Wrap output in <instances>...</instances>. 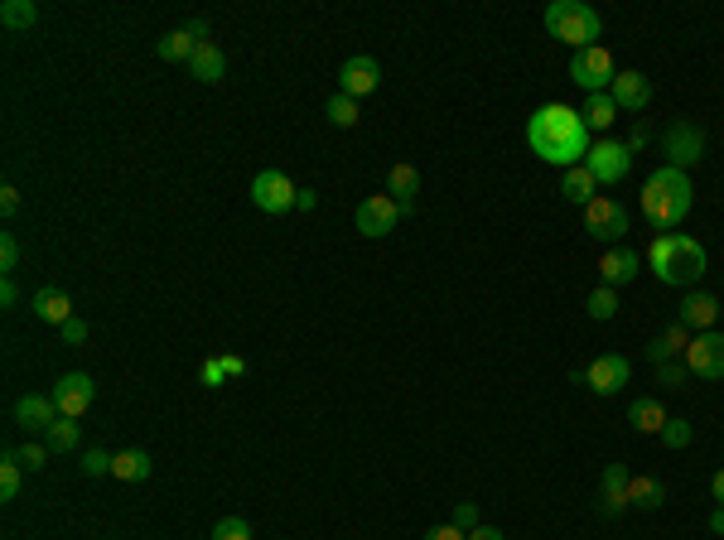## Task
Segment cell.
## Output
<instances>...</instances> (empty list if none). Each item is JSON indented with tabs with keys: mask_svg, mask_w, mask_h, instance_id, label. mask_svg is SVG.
Masks as SVG:
<instances>
[{
	"mask_svg": "<svg viewBox=\"0 0 724 540\" xmlns=\"http://www.w3.org/2000/svg\"><path fill=\"white\" fill-rule=\"evenodd\" d=\"M329 121H334V126H343V131H348V126H358L362 116H358V97H348V92H334V97H329Z\"/></svg>",
	"mask_w": 724,
	"mask_h": 540,
	"instance_id": "33",
	"label": "cell"
},
{
	"mask_svg": "<svg viewBox=\"0 0 724 540\" xmlns=\"http://www.w3.org/2000/svg\"><path fill=\"white\" fill-rule=\"evenodd\" d=\"M425 540H469V531H459V526L449 521V526H430V531H425Z\"/></svg>",
	"mask_w": 724,
	"mask_h": 540,
	"instance_id": "45",
	"label": "cell"
},
{
	"mask_svg": "<svg viewBox=\"0 0 724 540\" xmlns=\"http://www.w3.org/2000/svg\"><path fill=\"white\" fill-rule=\"evenodd\" d=\"M686 372L696 381H724V333H696L686 348Z\"/></svg>",
	"mask_w": 724,
	"mask_h": 540,
	"instance_id": "9",
	"label": "cell"
},
{
	"mask_svg": "<svg viewBox=\"0 0 724 540\" xmlns=\"http://www.w3.org/2000/svg\"><path fill=\"white\" fill-rule=\"evenodd\" d=\"M58 333H63V343H73V348H78V343H87V324H83V319H78V314H73L68 324L58 328Z\"/></svg>",
	"mask_w": 724,
	"mask_h": 540,
	"instance_id": "43",
	"label": "cell"
},
{
	"mask_svg": "<svg viewBox=\"0 0 724 540\" xmlns=\"http://www.w3.org/2000/svg\"><path fill=\"white\" fill-rule=\"evenodd\" d=\"M662 150H667L671 169H691V164L705 160V131L691 126V121H676V126L662 135Z\"/></svg>",
	"mask_w": 724,
	"mask_h": 540,
	"instance_id": "12",
	"label": "cell"
},
{
	"mask_svg": "<svg viewBox=\"0 0 724 540\" xmlns=\"http://www.w3.org/2000/svg\"><path fill=\"white\" fill-rule=\"evenodd\" d=\"M667 502V487L657 483V478H628V507H638V512H657Z\"/></svg>",
	"mask_w": 724,
	"mask_h": 540,
	"instance_id": "29",
	"label": "cell"
},
{
	"mask_svg": "<svg viewBox=\"0 0 724 540\" xmlns=\"http://www.w3.org/2000/svg\"><path fill=\"white\" fill-rule=\"evenodd\" d=\"M184 29H189V34H194L198 44H208V20H189V25H184Z\"/></svg>",
	"mask_w": 724,
	"mask_h": 540,
	"instance_id": "50",
	"label": "cell"
},
{
	"mask_svg": "<svg viewBox=\"0 0 724 540\" xmlns=\"http://www.w3.org/2000/svg\"><path fill=\"white\" fill-rule=\"evenodd\" d=\"M387 193H391V203L401 208V217L416 213V193H420V169L416 164H391Z\"/></svg>",
	"mask_w": 724,
	"mask_h": 540,
	"instance_id": "20",
	"label": "cell"
},
{
	"mask_svg": "<svg viewBox=\"0 0 724 540\" xmlns=\"http://www.w3.org/2000/svg\"><path fill=\"white\" fill-rule=\"evenodd\" d=\"M377 82H382V63L372 54H353L343 68H338V92H348V97L377 92Z\"/></svg>",
	"mask_w": 724,
	"mask_h": 540,
	"instance_id": "14",
	"label": "cell"
},
{
	"mask_svg": "<svg viewBox=\"0 0 724 540\" xmlns=\"http://www.w3.org/2000/svg\"><path fill=\"white\" fill-rule=\"evenodd\" d=\"M691 203H696V189H691L686 169H671V164L647 174L642 198H638L647 227H657V232H676V227L686 222V213H691Z\"/></svg>",
	"mask_w": 724,
	"mask_h": 540,
	"instance_id": "2",
	"label": "cell"
},
{
	"mask_svg": "<svg viewBox=\"0 0 724 540\" xmlns=\"http://www.w3.org/2000/svg\"><path fill=\"white\" fill-rule=\"evenodd\" d=\"M29 309H34L39 324H54V328H63L68 319H73V299L63 295V290H54V285L34 290V295H29Z\"/></svg>",
	"mask_w": 724,
	"mask_h": 540,
	"instance_id": "21",
	"label": "cell"
},
{
	"mask_svg": "<svg viewBox=\"0 0 724 540\" xmlns=\"http://www.w3.org/2000/svg\"><path fill=\"white\" fill-rule=\"evenodd\" d=\"M112 459H116V454L87 449V454H83V473H87V478H102V473H112Z\"/></svg>",
	"mask_w": 724,
	"mask_h": 540,
	"instance_id": "38",
	"label": "cell"
},
{
	"mask_svg": "<svg viewBox=\"0 0 724 540\" xmlns=\"http://www.w3.org/2000/svg\"><path fill=\"white\" fill-rule=\"evenodd\" d=\"M724 304L715 295H705V290H686V299H681V309H676V324L696 328V333H710V328L720 324Z\"/></svg>",
	"mask_w": 724,
	"mask_h": 540,
	"instance_id": "15",
	"label": "cell"
},
{
	"mask_svg": "<svg viewBox=\"0 0 724 540\" xmlns=\"http://www.w3.org/2000/svg\"><path fill=\"white\" fill-rule=\"evenodd\" d=\"M657 439H662L667 449H686V444L696 439V425H691L686 415H671L667 425H662V434H657Z\"/></svg>",
	"mask_w": 724,
	"mask_h": 540,
	"instance_id": "34",
	"label": "cell"
},
{
	"mask_svg": "<svg viewBox=\"0 0 724 540\" xmlns=\"http://www.w3.org/2000/svg\"><path fill=\"white\" fill-rule=\"evenodd\" d=\"M20 483H25V463L15 459V449L5 454V463H0V497L5 502H15L20 497Z\"/></svg>",
	"mask_w": 724,
	"mask_h": 540,
	"instance_id": "32",
	"label": "cell"
},
{
	"mask_svg": "<svg viewBox=\"0 0 724 540\" xmlns=\"http://www.w3.org/2000/svg\"><path fill=\"white\" fill-rule=\"evenodd\" d=\"M628 227H633L628 208H623L618 198H609V193H599V198L585 208V237H594V242L618 246L623 237H628Z\"/></svg>",
	"mask_w": 724,
	"mask_h": 540,
	"instance_id": "6",
	"label": "cell"
},
{
	"mask_svg": "<svg viewBox=\"0 0 724 540\" xmlns=\"http://www.w3.org/2000/svg\"><path fill=\"white\" fill-rule=\"evenodd\" d=\"M213 540H251V526L242 516H223V521L213 526Z\"/></svg>",
	"mask_w": 724,
	"mask_h": 540,
	"instance_id": "37",
	"label": "cell"
},
{
	"mask_svg": "<svg viewBox=\"0 0 724 540\" xmlns=\"http://www.w3.org/2000/svg\"><path fill=\"white\" fill-rule=\"evenodd\" d=\"M638 270H642V256L633 251V246H609V251L599 256V285L618 290V285L638 280Z\"/></svg>",
	"mask_w": 724,
	"mask_h": 540,
	"instance_id": "17",
	"label": "cell"
},
{
	"mask_svg": "<svg viewBox=\"0 0 724 540\" xmlns=\"http://www.w3.org/2000/svg\"><path fill=\"white\" fill-rule=\"evenodd\" d=\"M251 203L261 208V213H290L295 203H300V189L290 184V174H280V169H261L256 179H251Z\"/></svg>",
	"mask_w": 724,
	"mask_h": 540,
	"instance_id": "8",
	"label": "cell"
},
{
	"mask_svg": "<svg viewBox=\"0 0 724 540\" xmlns=\"http://www.w3.org/2000/svg\"><path fill=\"white\" fill-rule=\"evenodd\" d=\"M546 29H551V39L570 44V49L580 54V49H594V44H599L604 15H599L594 5H585V0H551V5H546Z\"/></svg>",
	"mask_w": 724,
	"mask_h": 540,
	"instance_id": "4",
	"label": "cell"
},
{
	"mask_svg": "<svg viewBox=\"0 0 724 540\" xmlns=\"http://www.w3.org/2000/svg\"><path fill=\"white\" fill-rule=\"evenodd\" d=\"M671 415L662 410V401L657 396H638V401L628 405V425L638 434H662V425H667Z\"/></svg>",
	"mask_w": 724,
	"mask_h": 540,
	"instance_id": "24",
	"label": "cell"
},
{
	"mask_svg": "<svg viewBox=\"0 0 724 540\" xmlns=\"http://www.w3.org/2000/svg\"><path fill=\"white\" fill-rule=\"evenodd\" d=\"M686 377H691V372H686V362H681V367H676V362H662V367H657V381H662V386H671V391H676V386H686Z\"/></svg>",
	"mask_w": 724,
	"mask_h": 540,
	"instance_id": "40",
	"label": "cell"
},
{
	"mask_svg": "<svg viewBox=\"0 0 724 540\" xmlns=\"http://www.w3.org/2000/svg\"><path fill=\"white\" fill-rule=\"evenodd\" d=\"M527 145L531 155H541L546 164H560V169H575V164H585L589 155V126L585 116L575 107H565V102H546V107L531 111L527 121Z\"/></svg>",
	"mask_w": 724,
	"mask_h": 540,
	"instance_id": "1",
	"label": "cell"
},
{
	"mask_svg": "<svg viewBox=\"0 0 724 540\" xmlns=\"http://www.w3.org/2000/svg\"><path fill=\"white\" fill-rule=\"evenodd\" d=\"M647 266L657 270V280L662 285H696L705 266H710V256H705V246L696 237H686V232H662L657 242L647 246Z\"/></svg>",
	"mask_w": 724,
	"mask_h": 540,
	"instance_id": "3",
	"label": "cell"
},
{
	"mask_svg": "<svg viewBox=\"0 0 724 540\" xmlns=\"http://www.w3.org/2000/svg\"><path fill=\"white\" fill-rule=\"evenodd\" d=\"M189 78L203 82V87H213V82H223V78H227V58H223V49H218L213 39L194 49V58H189Z\"/></svg>",
	"mask_w": 724,
	"mask_h": 540,
	"instance_id": "22",
	"label": "cell"
},
{
	"mask_svg": "<svg viewBox=\"0 0 724 540\" xmlns=\"http://www.w3.org/2000/svg\"><path fill=\"white\" fill-rule=\"evenodd\" d=\"M710 492H715V502H720V507H724V468H720V473H715V478H710Z\"/></svg>",
	"mask_w": 724,
	"mask_h": 540,
	"instance_id": "52",
	"label": "cell"
},
{
	"mask_svg": "<svg viewBox=\"0 0 724 540\" xmlns=\"http://www.w3.org/2000/svg\"><path fill=\"white\" fill-rule=\"evenodd\" d=\"M0 25L5 29H34L39 25V5H34V0H5V5H0Z\"/></svg>",
	"mask_w": 724,
	"mask_h": 540,
	"instance_id": "30",
	"label": "cell"
},
{
	"mask_svg": "<svg viewBox=\"0 0 724 540\" xmlns=\"http://www.w3.org/2000/svg\"><path fill=\"white\" fill-rule=\"evenodd\" d=\"M570 78H575V87H585V97H594V92H609L613 87L618 63H613V54L604 44H594V49H580V54L570 58Z\"/></svg>",
	"mask_w": 724,
	"mask_h": 540,
	"instance_id": "7",
	"label": "cell"
},
{
	"mask_svg": "<svg viewBox=\"0 0 724 540\" xmlns=\"http://www.w3.org/2000/svg\"><path fill=\"white\" fill-rule=\"evenodd\" d=\"M150 468H155V463H150L145 449H121V454L112 459V478H121V483H145Z\"/></svg>",
	"mask_w": 724,
	"mask_h": 540,
	"instance_id": "27",
	"label": "cell"
},
{
	"mask_svg": "<svg viewBox=\"0 0 724 540\" xmlns=\"http://www.w3.org/2000/svg\"><path fill=\"white\" fill-rule=\"evenodd\" d=\"M580 377H585V386L594 391V396H618V391L628 386V377H633V362L618 357V352H604V357L589 362Z\"/></svg>",
	"mask_w": 724,
	"mask_h": 540,
	"instance_id": "11",
	"label": "cell"
},
{
	"mask_svg": "<svg viewBox=\"0 0 724 540\" xmlns=\"http://www.w3.org/2000/svg\"><path fill=\"white\" fill-rule=\"evenodd\" d=\"M198 381H203V386H223V381H227V372H223V357H208V362L198 367Z\"/></svg>",
	"mask_w": 724,
	"mask_h": 540,
	"instance_id": "41",
	"label": "cell"
},
{
	"mask_svg": "<svg viewBox=\"0 0 724 540\" xmlns=\"http://www.w3.org/2000/svg\"><path fill=\"white\" fill-rule=\"evenodd\" d=\"M628 478H633V473H628L623 463H609V468L599 473V516L613 521V516L628 512Z\"/></svg>",
	"mask_w": 724,
	"mask_h": 540,
	"instance_id": "18",
	"label": "cell"
},
{
	"mask_svg": "<svg viewBox=\"0 0 724 540\" xmlns=\"http://www.w3.org/2000/svg\"><path fill=\"white\" fill-rule=\"evenodd\" d=\"M0 304H5V309H15V304H20V285H15V275H5V280H0Z\"/></svg>",
	"mask_w": 724,
	"mask_h": 540,
	"instance_id": "46",
	"label": "cell"
},
{
	"mask_svg": "<svg viewBox=\"0 0 724 540\" xmlns=\"http://www.w3.org/2000/svg\"><path fill=\"white\" fill-rule=\"evenodd\" d=\"M44 444H49V454H73L83 444V425L78 420H58L54 430L44 434Z\"/></svg>",
	"mask_w": 724,
	"mask_h": 540,
	"instance_id": "31",
	"label": "cell"
},
{
	"mask_svg": "<svg viewBox=\"0 0 724 540\" xmlns=\"http://www.w3.org/2000/svg\"><path fill=\"white\" fill-rule=\"evenodd\" d=\"M469 540H507L498 531V526H474V531H469Z\"/></svg>",
	"mask_w": 724,
	"mask_h": 540,
	"instance_id": "48",
	"label": "cell"
},
{
	"mask_svg": "<svg viewBox=\"0 0 724 540\" xmlns=\"http://www.w3.org/2000/svg\"><path fill=\"white\" fill-rule=\"evenodd\" d=\"M609 97L618 102V111H647V102H652V82H647V73H623L618 68V78H613Z\"/></svg>",
	"mask_w": 724,
	"mask_h": 540,
	"instance_id": "19",
	"label": "cell"
},
{
	"mask_svg": "<svg viewBox=\"0 0 724 540\" xmlns=\"http://www.w3.org/2000/svg\"><path fill=\"white\" fill-rule=\"evenodd\" d=\"M20 203H25V198H20V189H15V184H5V189H0V213H5V217L20 213Z\"/></svg>",
	"mask_w": 724,
	"mask_h": 540,
	"instance_id": "44",
	"label": "cell"
},
{
	"mask_svg": "<svg viewBox=\"0 0 724 540\" xmlns=\"http://www.w3.org/2000/svg\"><path fill=\"white\" fill-rule=\"evenodd\" d=\"M710 531H715V536H724V507H715V512H710Z\"/></svg>",
	"mask_w": 724,
	"mask_h": 540,
	"instance_id": "53",
	"label": "cell"
},
{
	"mask_svg": "<svg viewBox=\"0 0 724 540\" xmlns=\"http://www.w3.org/2000/svg\"><path fill=\"white\" fill-rule=\"evenodd\" d=\"M585 309H589V319H599V324H609L613 314H618V295H613L609 285H599L594 295L585 299Z\"/></svg>",
	"mask_w": 724,
	"mask_h": 540,
	"instance_id": "35",
	"label": "cell"
},
{
	"mask_svg": "<svg viewBox=\"0 0 724 540\" xmlns=\"http://www.w3.org/2000/svg\"><path fill=\"white\" fill-rule=\"evenodd\" d=\"M686 348H691V328H686V324H671V328H662V333L647 343V357L662 367V362H671V357H686Z\"/></svg>",
	"mask_w": 724,
	"mask_h": 540,
	"instance_id": "23",
	"label": "cell"
},
{
	"mask_svg": "<svg viewBox=\"0 0 724 540\" xmlns=\"http://www.w3.org/2000/svg\"><path fill=\"white\" fill-rule=\"evenodd\" d=\"M560 193H565V203H575V208H589V203L599 198V184H594V174H589L585 164H575V169H565V179H560Z\"/></svg>",
	"mask_w": 724,
	"mask_h": 540,
	"instance_id": "25",
	"label": "cell"
},
{
	"mask_svg": "<svg viewBox=\"0 0 724 540\" xmlns=\"http://www.w3.org/2000/svg\"><path fill=\"white\" fill-rule=\"evenodd\" d=\"M223 372H227V377H247V357H237V352H223Z\"/></svg>",
	"mask_w": 724,
	"mask_h": 540,
	"instance_id": "47",
	"label": "cell"
},
{
	"mask_svg": "<svg viewBox=\"0 0 724 540\" xmlns=\"http://www.w3.org/2000/svg\"><path fill=\"white\" fill-rule=\"evenodd\" d=\"M454 526H459V531L483 526V521H478V502H459V507H454Z\"/></svg>",
	"mask_w": 724,
	"mask_h": 540,
	"instance_id": "42",
	"label": "cell"
},
{
	"mask_svg": "<svg viewBox=\"0 0 724 540\" xmlns=\"http://www.w3.org/2000/svg\"><path fill=\"white\" fill-rule=\"evenodd\" d=\"M54 405H58V415L63 420H83L87 410H92V401H97V381L87 377V372H68V377H58L54 381Z\"/></svg>",
	"mask_w": 724,
	"mask_h": 540,
	"instance_id": "10",
	"label": "cell"
},
{
	"mask_svg": "<svg viewBox=\"0 0 724 540\" xmlns=\"http://www.w3.org/2000/svg\"><path fill=\"white\" fill-rule=\"evenodd\" d=\"M15 266H20V242H15V232H5L0 237V270L15 275Z\"/></svg>",
	"mask_w": 724,
	"mask_h": 540,
	"instance_id": "39",
	"label": "cell"
},
{
	"mask_svg": "<svg viewBox=\"0 0 724 540\" xmlns=\"http://www.w3.org/2000/svg\"><path fill=\"white\" fill-rule=\"evenodd\" d=\"M295 208H300V213H314V208H319V193H314V189H300V203H295Z\"/></svg>",
	"mask_w": 724,
	"mask_h": 540,
	"instance_id": "49",
	"label": "cell"
},
{
	"mask_svg": "<svg viewBox=\"0 0 724 540\" xmlns=\"http://www.w3.org/2000/svg\"><path fill=\"white\" fill-rule=\"evenodd\" d=\"M353 222H358L362 237H391L396 232V222H401V208L391 203V193H372V198H362L358 213H353Z\"/></svg>",
	"mask_w": 724,
	"mask_h": 540,
	"instance_id": "13",
	"label": "cell"
},
{
	"mask_svg": "<svg viewBox=\"0 0 724 540\" xmlns=\"http://www.w3.org/2000/svg\"><path fill=\"white\" fill-rule=\"evenodd\" d=\"M580 116H585L589 131H613V121H618V102H613L609 92H594V97H585V107H580Z\"/></svg>",
	"mask_w": 724,
	"mask_h": 540,
	"instance_id": "26",
	"label": "cell"
},
{
	"mask_svg": "<svg viewBox=\"0 0 724 540\" xmlns=\"http://www.w3.org/2000/svg\"><path fill=\"white\" fill-rule=\"evenodd\" d=\"M198 49V39L189 34V29H169V34H160L155 39V54L165 58V63H189Z\"/></svg>",
	"mask_w": 724,
	"mask_h": 540,
	"instance_id": "28",
	"label": "cell"
},
{
	"mask_svg": "<svg viewBox=\"0 0 724 540\" xmlns=\"http://www.w3.org/2000/svg\"><path fill=\"white\" fill-rule=\"evenodd\" d=\"M15 459L25 463L29 473H39V468L49 463V444H44V439H29V444H20V449H15Z\"/></svg>",
	"mask_w": 724,
	"mask_h": 540,
	"instance_id": "36",
	"label": "cell"
},
{
	"mask_svg": "<svg viewBox=\"0 0 724 540\" xmlns=\"http://www.w3.org/2000/svg\"><path fill=\"white\" fill-rule=\"evenodd\" d=\"M642 145H647V126H638V131H633V135H628V150H633V155H638V150H642Z\"/></svg>",
	"mask_w": 724,
	"mask_h": 540,
	"instance_id": "51",
	"label": "cell"
},
{
	"mask_svg": "<svg viewBox=\"0 0 724 540\" xmlns=\"http://www.w3.org/2000/svg\"><path fill=\"white\" fill-rule=\"evenodd\" d=\"M58 420H63V415H58L54 396H20V401H15V425L29 430V434H39V439L54 430Z\"/></svg>",
	"mask_w": 724,
	"mask_h": 540,
	"instance_id": "16",
	"label": "cell"
},
{
	"mask_svg": "<svg viewBox=\"0 0 724 540\" xmlns=\"http://www.w3.org/2000/svg\"><path fill=\"white\" fill-rule=\"evenodd\" d=\"M585 169L594 174V184H599V189L623 184V179H628V169H633V150H628V140H613V135L594 140V145H589V155H585Z\"/></svg>",
	"mask_w": 724,
	"mask_h": 540,
	"instance_id": "5",
	"label": "cell"
}]
</instances>
